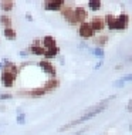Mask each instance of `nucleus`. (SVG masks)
<instances>
[{"mask_svg":"<svg viewBox=\"0 0 132 135\" xmlns=\"http://www.w3.org/2000/svg\"><path fill=\"white\" fill-rule=\"evenodd\" d=\"M17 124H20V125H24L26 124V115L23 111H20V108L17 109Z\"/></svg>","mask_w":132,"mask_h":135,"instance_id":"412c9836","label":"nucleus"},{"mask_svg":"<svg viewBox=\"0 0 132 135\" xmlns=\"http://www.w3.org/2000/svg\"><path fill=\"white\" fill-rule=\"evenodd\" d=\"M37 64H38V67L41 68L44 73H47L48 75H51V78H56V74H57L56 67H54L48 60H43V61H40V63H37Z\"/></svg>","mask_w":132,"mask_h":135,"instance_id":"39448f33","label":"nucleus"},{"mask_svg":"<svg viewBox=\"0 0 132 135\" xmlns=\"http://www.w3.org/2000/svg\"><path fill=\"white\" fill-rule=\"evenodd\" d=\"M128 21H129V16L126 13H121L115 19L114 23V30H125L128 27Z\"/></svg>","mask_w":132,"mask_h":135,"instance_id":"f03ea898","label":"nucleus"},{"mask_svg":"<svg viewBox=\"0 0 132 135\" xmlns=\"http://www.w3.org/2000/svg\"><path fill=\"white\" fill-rule=\"evenodd\" d=\"M41 47L44 50H48V49L56 47V40H54L53 36H46V37L43 38V46Z\"/></svg>","mask_w":132,"mask_h":135,"instance_id":"f8f14e48","label":"nucleus"},{"mask_svg":"<svg viewBox=\"0 0 132 135\" xmlns=\"http://www.w3.org/2000/svg\"><path fill=\"white\" fill-rule=\"evenodd\" d=\"M21 94H26V95H28V97H34V98H37V97H43L44 94H47V91L43 88V87H37V88H33L30 91H23Z\"/></svg>","mask_w":132,"mask_h":135,"instance_id":"9b49d317","label":"nucleus"},{"mask_svg":"<svg viewBox=\"0 0 132 135\" xmlns=\"http://www.w3.org/2000/svg\"><path fill=\"white\" fill-rule=\"evenodd\" d=\"M87 129V128H85ZM85 129H82V131H80V132H75V134H72V135H81L82 132H85Z\"/></svg>","mask_w":132,"mask_h":135,"instance_id":"cd10ccee","label":"nucleus"},{"mask_svg":"<svg viewBox=\"0 0 132 135\" xmlns=\"http://www.w3.org/2000/svg\"><path fill=\"white\" fill-rule=\"evenodd\" d=\"M124 84L125 83L122 81V78H119V80H116V81L114 83V87H124Z\"/></svg>","mask_w":132,"mask_h":135,"instance_id":"b1692460","label":"nucleus"},{"mask_svg":"<svg viewBox=\"0 0 132 135\" xmlns=\"http://www.w3.org/2000/svg\"><path fill=\"white\" fill-rule=\"evenodd\" d=\"M58 85H60V81H58L57 78H50L47 80L46 83H44L43 88L47 91V93H51V91H54L56 88H58Z\"/></svg>","mask_w":132,"mask_h":135,"instance_id":"9d476101","label":"nucleus"},{"mask_svg":"<svg viewBox=\"0 0 132 135\" xmlns=\"http://www.w3.org/2000/svg\"><path fill=\"white\" fill-rule=\"evenodd\" d=\"M115 98V95H112V97H108L107 100H104V101H101L100 104H97V105H94V107H91L90 109H87V112H84V114L80 117V118H77L74 119V121H71V122H68V124H65V125H63L60 128V131H65V129H70V128H72V127H75V125H78V124H82V122H85V121H90L91 118H94V117H97L98 114H101L104 109H107L108 107V104H109V101L114 100Z\"/></svg>","mask_w":132,"mask_h":135,"instance_id":"f257e3e1","label":"nucleus"},{"mask_svg":"<svg viewBox=\"0 0 132 135\" xmlns=\"http://www.w3.org/2000/svg\"><path fill=\"white\" fill-rule=\"evenodd\" d=\"M61 13H63L64 19L67 20L70 24H77L75 20H74V9H71V7L65 6V7H63V9H61Z\"/></svg>","mask_w":132,"mask_h":135,"instance_id":"1a4fd4ad","label":"nucleus"},{"mask_svg":"<svg viewBox=\"0 0 132 135\" xmlns=\"http://www.w3.org/2000/svg\"><path fill=\"white\" fill-rule=\"evenodd\" d=\"M58 53H60V49L56 46V47H53V49L46 50V51H44V57L46 58H54L56 56H58Z\"/></svg>","mask_w":132,"mask_h":135,"instance_id":"4468645a","label":"nucleus"},{"mask_svg":"<svg viewBox=\"0 0 132 135\" xmlns=\"http://www.w3.org/2000/svg\"><path fill=\"white\" fill-rule=\"evenodd\" d=\"M0 68L3 70V63H2V61H0Z\"/></svg>","mask_w":132,"mask_h":135,"instance_id":"7c9ffc66","label":"nucleus"},{"mask_svg":"<svg viewBox=\"0 0 132 135\" xmlns=\"http://www.w3.org/2000/svg\"><path fill=\"white\" fill-rule=\"evenodd\" d=\"M78 33L82 38H91V37H94V34H95V31L92 30V27H91V24L88 23V21H84V23L80 24Z\"/></svg>","mask_w":132,"mask_h":135,"instance_id":"7ed1b4c3","label":"nucleus"},{"mask_svg":"<svg viewBox=\"0 0 132 135\" xmlns=\"http://www.w3.org/2000/svg\"><path fill=\"white\" fill-rule=\"evenodd\" d=\"M101 6H102V3L100 0H90V2H88V7H90V10H92V12L100 10Z\"/></svg>","mask_w":132,"mask_h":135,"instance_id":"dca6fc26","label":"nucleus"},{"mask_svg":"<svg viewBox=\"0 0 132 135\" xmlns=\"http://www.w3.org/2000/svg\"><path fill=\"white\" fill-rule=\"evenodd\" d=\"M115 19H116V16H114V14H107V16L104 17V23L108 26L109 30H114V23H115Z\"/></svg>","mask_w":132,"mask_h":135,"instance_id":"ddd939ff","label":"nucleus"},{"mask_svg":"<svg viewBox=\"0 0 132 135\" xmlns=\"http://www.w3.org/2000/svg\"><path fill=\"white\" fill-rule=\"evenodd\" d=\"M27 54H28L27 51H21V53H20V56H23V57H26V56H27Z\"/></svg>","mask_w":132,"mask_h":135,"instance_id":"c85d7f7f","label":"nucleus"},{"mask_svg":"<svg viewBox=\"0 0 132 135\" xmlns=\"http://www.w3.org/2000/svg\"><path fill=\"white\" fill-rule=\"evenodd\" d=\"M3 34H4V37H6L7 40H14V38L17 37L16 31H14L12 27H9V28H4V30H3Z\"/></svg>","mask_w":132,"mask_h":135,"instance_id":"f3484780","label":"nucleus"},{"mask_svg":"<svg viewBox=\"0 0 132 135\" xmlns=\"http://www.w3.org/2000/svg\"><path fill=\"white\" fill-rule=\"evenodd\" d=\"M10 98H13L12 97V94H0V100H10Z\"/></svg>","mask_w":132,"mask_h":135,"instance_id":"5701e85b","label":"nucleus"},{"mask_svg":"<svg viewBox=\"0 0 132 135\" xmlns=\"http://www.w3.org/2000/svg\"><path fill=\"white\" fill-rule=\"evenodd\" d=\"M28 51L36 54V56H44V51H46V50H44L41 46H30L28 47Z\"/></svg>","mask_w":132,"mask_h":135,"instance_id":"2eb2a0df","label":"nucleus"},{"mask_svg":"<svg viewBox=\"0 0 132 135\" xmlns=\"http://www.w3.org/2000/svg\"><path fill=\"white\" fill-rule=\"evenodd\" d=\"M131 105H132V103L129 101V103H128V107H126V109H128V111H131Z\"/></svg>","mask_w":132,"mask_h":135,"instance_id":"c756f323","label":"nucleus"},{"mask_svg":"<svg viewBox=\"0 0 132 135\" xmlns=\"http://www.w3.org/2000/svg\"><path fill=\"white\" fill-rule=\"evenodd\" d=\"M26 19H27L28 21H31V20H33V16H31L30 13H26Z\"/></svg>","mask_w":132,"mask_h":135,"instance_id":"a878e982","label":"nucleus"},{"mask_svg":"<svg viewBox=\"0 0 132 135\" xmlns=\"http://www.w3.org/2000/svg\"><path fill=\"white\" fill-rule=\"evenodd\" d=\"M91 27H92V30L97 33V31H101V30H104V27H105V23H104V19L102 17H98V16H95L92 17V20H91Z\"/></svg>","mask_w":132,"mask_h":135,"instance_id":"6e6552de","label":"nucleus"},{"mask_svg":"<svg viewBox=\"0 0 132 135\" xmlns=\"http://www.w3.org/2000/svg\"><path fill=\"white\" fill-rule=\"evenodd\" d=\"M64 7V0H50V2L44 3V9L50 10V12H54V10H61Z\"/></svg>","mask_w":132,"mask_h":135,"instance_id":"423d86ee","label":"nucleus"},{"mask_svg":"<svg viewBox=\"0 0 132 135\" xmlns=\"http://www.w3.org/2000/svg\"><path fill=\"white\" fill-rule=\"evenodd\" d=\"M87 19V10L84 9V7L78 6L74 9V20L75 23H84Z\"/></svg>","mask_w":132,"mask_h":135,"instance_id":"0eeeda50","label":"nucleus"},{"mask_svg":"<svg viewBox=\"0 0 132 135\" xmlns=\"http://www.w3.org/2000/svg\"><path fill=\"white\" fill-rule=\"evenodd\" d=\"M101 65H102V61H100V63H98L97 65H95V70H98V68L101 67Z\"/></svg>","mask_w":132,"mask_h":135,"instance_id":"bb28decb","label":"nucleus"},{"mask_svg":"<svg viewBox=\"0 0 132 135\" xmlns=\"http://www.w3.org/2000/svg\"><path fill=\"white\" fill-rule=\"evenodd\" d=\"M92 53H94V56L95 57H100V58H104V49H101V47H95V49L92 50Z\"/></svg>","mask_w":132,"mask_h":135,"instance_id":"4be33fe9","label":"nucleus"},{"mask_svg":"<svg viewBox=\"0 0 132 135\" xmlns=\"http://www.w3.org/2000/svg\"><path fill=\"white\" fill-rule=\"evenodd\" d=\"M17 75L12 74V73H7L4 70H2V75H0V81H2L3 87H7V88H10V87H13L14 81H16Z\"/></svg>","mask_w":132,"mask_h":135,"instance_id":"20e7f679","label":"nucleus"},{"mask_svg":"<svg viewBox=\"0 0 132 135\" xmlns=\"http://www.w3.org/2000/svg\"><path fill=\"white\" fill-rule=\"evenodd\" d=\"M132 80V75L131 74H128V75H125V77H122V81L124 83H128V81H131Z\"/></svg>","mask_w":132,"mask_h":135,"instance_id":"393cba45","label":"nucleus"},{"mask_svg":"<svg viewBox=\"0 0 132 135\" xmlns=\"http://www.w3.org/2000/svg\"><path fill=\"white\" fill-rule=\"evenodd\" d=\"M107 41H108V36H100V37H97V38L94 40L95 46H97V47H101V49H102V46L107 44Z\"/></svg>","mask_w":132,"mask_h":135,"instance_id":"6ab92c4d","label":"nucleus"},{"mask_svg":"<svg viewBox=\"0 0 132 135\" xmlns=\"http://www.w3.org/2000/svg\"><path fill=\"white\" fill-rule=\"evenodd\" d=\"M0 23L4 26V28L12 27V19H10V16H7V14H3V16L0 17Z\"/></svg>","mask_w":132,"mask_h":135,"instance_id":"aec40b11","label":"nucleus"},{"mask_svg":"<svg viewBox=\"0 0 132 135\" xmlns=\"http://www.w3.org/2000/svg\"><path fill=\"white\" fill-rule=\"evenodd\" d=\"M13 6H14V3L12 2V0H4V2L0 3V9L4 10V12H10V10H13Z\"/></svg>","mask_w":132,"mask_h":135,"instance_id":"a211bd4d","label":"nucleus"}]
</instances>
